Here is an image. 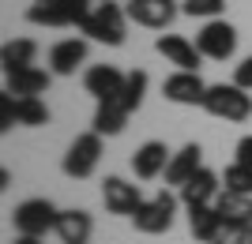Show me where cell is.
<instances>
[{
    "label": "cell",
    "instance_id": "obj_1",
    "mask_svg": "<svg viewBox=\"0 0 252 244\" xmlns=\"http://www.w3.org/2000/svg\"><path fill=\"white\" fill-rule=\"evenodd\" d=\"M203 109L219 120H230V124H241L252 117V90L237 83H211L207 94H203Z\"/></svg>",
    "mask_w": 252,
    "mask_h": 244
},
{
    "label": "cell",
    "instance_id": "obj_2",
    "mask_svg": "<svg viewBox=\"0 0 252 244\" xmlns=\"http://www.w3.org/2000/svg\"><path fill=\"white\" fill-rule=\"evenodd\" d=\"M94 11V0H34L27 19L34 27H83Z\"/></svg>",
    "mask_w": 252,
    "mask_h": 244
},
{
    "label": "cell",
    "instance_id": "obj_3",
    "mask_svg": "<svg viewBox=\"0 0 252 244\" xmlns=\"http://www.w3.org/2000/svg\"><path fill=\"white\" fill-rule=\"evenodd\" d=\"M125 23H128V11L113 0H102V4H94V11L87 15L79 30L102 45H125Z\"/></svg>",
    "mask_w": 252,
    "mask_h": 244
},
{
    "label": "cell",
    "instance_id": "obj_4",
    "mask_svg": "<svg viewBox=\"0 0 252 244\" xmlns=\"http://www.w3.org/2000/svg\"><path fill=\"white\" fill-rule=\"evenodd\" d=\"M57 218H61V211H57L49 199H23L19 207H15V214H11L15 233H23V237L53 233V229H57Z\"/></svg>",
    "mask_w": 252,
    "mask_h": 244
},
{
    "label": "cell",
    "instance_id": "obj_5",
    "mask_svg": "<svg viewBox=\"0 0 252 244\" xmlns=\"http://www.w3.org/2000/svg\"><path fill=\"white\" fill-rule=\"evenodd\" d=\"M173 214H177V195H169V191H158L155 199H143V207L132 214V222H136L139 233L158 237V233H166L169 225H173Z\"/></svg>",
    "mask_w": 252,
    "mask_h": 244
},
{
    "label": "cell",
    "instance_id": "obj_6",
    "mask_svg": "<svg viewBox=\"0 0 252 244\" xmlns=\"http://www.w3.org/2000/svg\"><path fill=\"white\" fill-rule=\"evenodd\" d=\"M98 162H102V136L98 132H83V136H75V143L64 154V173L83 181V177H91L98 169Z\"/></svg>",
    "mask_w": 252,
    "mask_h": 244
},
{
    "label": "cell",
    "instance_id": "obj_7",
    "mask_svg": "<svg viewBox=\"0 0 252 244\" xmlns=\"http://www.w3.org/2000/svg\"><path fill=\"white\" fill-rule=\"evenodd\" d=\"M196 45L207 60H230L237 49V30L226 19H207V27L196 34Z\"/></svg>",
    "mask_w": 252,
    "mask_h": 244
},
{
    "label": "cell",
    "instance_id": "obj_8",
    "mask_svg": "<svg viewBox=\"0 0 252 244\" xmlns=\"http://www.w3.org/2000/svg\"><path fill=\"white\" fill-rule=\"evenodd\" d=\"M128 19L147 27V30H166L169 23L177 19V0H128L125 4Z\"/></svg>",
    "mask_w": 252,
    "mask_h": 244
},
{
    "label": "cell",
    "instance_id": "obj_9",
    "mask_svg": "<svg viewBox=\"0 0 252 244\" xmlns=\"http://www.w3.org/2000/svg\"><path fill=\"white\" fill-rule=\"evenodd\" d=\"M102 203L109 214H132L143 207V191H139V184L125 181V177H105L102 181Z\"/></svg>",
    "mask_w": 252,
    "mask_h": 244
},
{
    "label": "cell",
    "instance_id": "obj_10",
    "mask_svg": "<svg viewBox=\"0 0 252 244\" xmlns=\"http://www.w3.org/2000/svg\"><path fill=\"white\" fill-rule=\"evenodd\" d=\"M155 49L166 56L169 64H177V72H200L203 53H200V45L189 42V38H181V34H162L155 42Z\"/></svg>",
    "mask_w": 252,
    "mask_h": 244
},
{
    "label": "cell",
    "instance_id": "obj_11",
    "mask_svg": "<svg viewBox=\"0 0 252 244\" xmlns=\"http://www.w3.org/2000/svg\"><path fill=\"white\" fill-rule=\"evenodd\" d=\"M125 79L128 75L121 68H113V64H94V68H87L83 86H87V94H94L98 102H117V94L125 90Z\"/></svg>",
    "mask_w": 252,
    "mask_h": 244
},
{
    "label": "cell",
    "instance_id": "obj_12",
    "mask_svg": "<svg viewBox=\"0 0 252 244\" xmlns=\"http://www.w3.org/2000/svg\"><path fill=\"white\" fill-rule=\"evenodd\" d=\"M162 94H166V102H177V106H203L207 83L200 79V72H173L162 83Z\"/></svg>",
    "mask_w": 252,
    "mask_h": 244
},
{
    "label": "cell",
    "instance_id": "obj_13",
    "mask_svg": "<svg viewBox=\"0 0 252 244\" xmlns=\"http://www.w3.org/2000/svg\"><path fill=\"white\" fill-rule=\"evenodd\" d=\"M169 154L166 143H158V139H151V143H143V147L132 154V173H136L139 181H155V177H162L169 165Z\"/></svg>",
    "mask_w": 252,
    "mask_h": 244
},
{
    "label": "cell",
    "instance_id": "obj_14",
    "mask_svg": "<svg viewBox=\"0 0 252 244\" xmlns=\"http://www.w3.org/2000/svg\"><path fill=\"white\" fill-rule=\"evenodd\" d=\"M200 169H203V150H200V143H189V147H181L177 154L169 158V165H166V184L185 188V184H189Z\"/></svg>",
    "mask_w": 252,
    "mask_h": 244
},
{
    "label": "cell",
    "instance_id": "obj_15",
    "mask_svg": "<svg viewBox=\"0 0 252 244\" xmlns=\"http://www.w3.org/2000/svg\"><path fill=\"white\" fill-rule=\"evenodd\" d=\"M57 241L61 244H91V233H94V218L87 211H79V207H72V211H61V218H57Z\"/></svg>",
    "mask_w": 252,
    "mask_h": 244
},
{
    "label": "cell",
    "instance_id": "obj_16",
    "mask_svg": "<svg viewBox=\"0 0 252 244\" xmlns=\"http://www.w3.org/2000/svg\"><path fill=\"white\" fill-rule=\"evenodd\" d=\"M87 60V42L83 38H64L49 49V72L53 75H75V68Z\"/></svg>",
    "mask_w": 252,
    "mask_h": 244
},
{
    "label": "cell",
    "instance_id": "obj_17",
    "mask_svg": "<svg viewBox=\"0 0 252 244\" xmlns=\"http://www.w3.org/2000/svg\"><path fill=\"white\" fill-rule=\"evenodd\" d=\"M219 191H222V184H219V173H211V169H200L196 177H192L185 188H181V203L185 207H200V203H215L219 199Z\"/></svg>",
    "mask_w": 252,
    "mask_h": 244
},
{
    "label": "cell",
    "instance_id": "obj_18",
    "mask_svg": "<svg viewBox=\"0 0 252 244\" xmlns=\"http://www.w3.org/2000/svg\"><path fill=\"white\" fill-rule=\"evenodd\" d=\"M49 75L53 72H42V68H19V72H8V90L15 98H38L49 90Z\"/></svg>",
    "mask_w": 252,
    "mask_h": 244
},
{
    "label": "cell",
    "instance_id": "obj_19",
    "mask_svg": "<svg viewBox=\"0 0 252 244\" xmlns=\"http://www.w3.org/2000/svg\"><path fill=\"white\" fill-rule=\"evenodd\" d=\"M222 214L215 211V203H200V207H189V229H192V237L196 241H203V244H211L215 237L222 233Z\"/></svg>",
    "mask_w": 252,
    "mask_h": 244
},
{
    "label": "cell",
    "instance_id": "obj_20",
    "mask_svg": "<svg viewBox=\"0 0 252 244\" xmlns=\"http://www.w3.org/2000/svg\"><path fill=\"white\" fill-rule=\"evenodd\" d=\"M215 211L222 214V222H226V225H249V218H252V199H249V195H237V191H219Z\"/></svg>",
    "mask_w": 252,
    "mask_h": 244
},
{
    "label": "cell",
    "instance_id": "obj_21",
    "mask_svg": "<svg viewBox=\"0 0 252 244\" xmlns=\"http://www.w3.org/2000/svg\"><path fill=\"white\" fill-rule=\"evenodd\" d=\"M34 56H38V45H34L31 38H15V42H4V49H0L4 75H8V72H19V68H31Z\"/></svg>",
    "mask_w": 252,
    "mask_h": 244
},
{
    "label": "cell",
    "instance_id": "obj_22",
    "mask_svg": "<svg viewBox=\"0 0 252 244\" xmlns=\"http://www.w3.org/2000/svg\"><path fill=\"white\" fill-rule=\"evenodd\" d=\"M125 120H128V113L117 106V102H98L94 128H91V132H98V136H121V132H125Z\"/></svg>",
    "mask_w": 252,
    "mask_h": 244
},
{
    "label": "cell",
    "instance_id": "obj_23",
    "mask_svg": "<svg viewBox=\"0 0 252 244\" xmlns=\"http://www.w3.org/2000/svg\"><path fill=\"white\" fill-rule=\"evenodd\" d=\"M11 94V90H8ZM15 124L23 128H42L49 124V106L42 98H15Z\"/></svg>",
    "mask_w": 252,
    "mask_h": 244
},
{
    "label": "cell",
    "instance_id": "obj_24",
    "mask_svg": "<svg viewBox=\"0 0 252 244\" xmlns=\"http://www.w3.org/2000/svg\"><path fill=\"white\" fill-rule=\"evenodd\" d=\"M143 94H147V72H128V79H125V90L117 94V106L125 109V113H136L139 109V102H143Z\"/></svg>",
    "mask_w": 252,
    "mask_h": 244
},
{
    "label": "cell",
    "instance_id": "obj_25",
    "mask_svg": "<svg viewBox=\"0 0 252 244\" xmlns=\"http://www.w3.org/2000/svg\"><path fill=\"white\" fill-rule=\"evenodd\" d=\"M226 191H237V195H249L252 199V165H241V162H233L226 165Z\"/></svg>",
    "mask_w": 252,
    "mask_h": 244
},
{
    "label": "cell",
    "instance_id": "obj_26",
    "mask_svg": "<svg viewBox=\"0 0 252 244\" xmlns=\"http://www.w3.org/2000/svg\"><path fill=\"white\" fill-rule=\"evenodd\" d=\"M181 11L192 15V19H219L222 11H226V0H185Z\"/></svg>",
    "mask_w": 252,
    "mask_h": 244
},
{
    "label": "cell",
    "instance_id": "obj_27",
    "mask_svg": "<svg viewBox=\"0 0 252 244\" xmlns=\"http://www.w3.org/2000/svg\"><path fill=\"white\" fill-rule=\"evenodd\" d=\"M211 244H252L249 225H222V233L215 237Z\"/></svg>",
    "mask_w": 252,
    "mask_h": 244
},
{
    "label": "cell",
    "instance_id": "obj_28",
    "mask_svg": "<svg viewBox=\"0 0 252 244\" xmlns=\"http://www.w3.org/2000/svg\"><path fill=\"white\" fill-rule=\"evenodd\" d=\"M15 124V94H0V132H8V128Z\"/></svg>",
    "mask_w": 252,
    "mask_h": 244
},
{
    "label": "cell",
    "instance_id": "obj_29",
    "mask_svg": "<svg viewBox=\"0 0 252 244\" xmlns=\"http://www.w3.org/2000/svg\"><path fill=\"white\" fill-rule=\"evenodd\" d=\"M233 83L245 86V90H252V56H245V60L233 68Z\"/></svg>",
    "mask_w": 252,
    "mask_h": 244
},
{
    "label": "cell",
    "instance_id": "obj_30",
    "mask_svg": "<svg viewBox=\"0 0 252 244\" xmlns=\"http://www.w3.org/2000/svg\"><path fill=\"white\" fill-rule=\"evenodd\" d=\"M233 154H237L233 162H241V165H252V136H241V139H237Z\"/></svg>",
    "mask_w": 252,
    "mask_h": 244
},
{
    "label": "cell",
    "instance_id": "obj_31",
    "mask_svg": "<svg viewBox=\"0 0 252 244\" xmlns=\"http://www.w3.org/2000/svg\"><path fill=\"white\" fill-rule=\"evenodd\" d=\"M11 244H45V237H23V233H15V241Z\"/></svg>",
    "mask_w": 252,
    "mask_h": 244
},
{
    "label": "cell",
    "instance_id": "obj_32",
    "mask_svg": "<svg viewBox=\"0 0 252 244\" xmlns=\"http://www.w3.org/2000/svg\"><path fill=\"white\" fill-rule=\"evenodd\" d=\"M249 237H252V218H249Z\"/></svg>",
    "mask_w": 252,
    "mask_h": 244
},
{
    "label": "cell",
    "instance_id": "obj_33",
    "mask_svg": "<svg viewBox=\"0 0 252 244\" xmlns=\"http://www.w3.org/2000/svg\"><path fill=\"white\" fill-rule=\"evenodd\" d=\"M94 4H102V0H94Z\"/></svg>",
    "mask_w": 252,
    "mask_h": 244
}]
</instances>
